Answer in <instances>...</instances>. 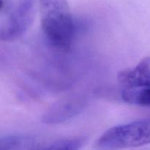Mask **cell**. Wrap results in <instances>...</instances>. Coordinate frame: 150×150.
I'll return each mask as SVG.
<instances>
[{
	"label": "cell",
	"instance_id": "cell-1",
	"mask_svg": "<svg viewBox=\"0 0 150 150\" xmlns=\"http://www.w3.org/2000/svg\"><path fill=\"white\" fill-rule=\"evenodd\" d=\"M42 32L51 45L68 50L74 37V23L67 0H39Z\"/></svg>",
	"mask_w": 150,
	"mask_h": 150
},
{
	"label": "cell",
	"instance_id": "cell-2",
	"mask_svg": "<svg viewBox=\"0 0 150 150\" xmlns=\"http://www.w3.org/2000/svg\"><path fill=\"white\" fill-rule=\"evenodd\" d=\"M150 144V117L111 127L96 142L103 149L135 148Z\"/></svg>",
	"mask_w": 150,
	"mask_h": 150
},
{
	"label": "cell",
	"instance_id": "cell-3",
	"mask_svg": "<svg viewBox=\"0 0 150 150\" xmlns=\"http://www.w3.org/2000/svg\"><path fill=\"white\" fill-rule=\"evenodd\" d=\"M36 0H18L10 3L8 10L1 15L0 38L11 42L23 36L32 26L35 16Z\"/></svg>",
	"mask_w": 150,
	"mask_h": 150
},
{
	"label": "cell",
	"instance_id": "cell-4",
	"mask_svg": "<svg viewBox=\"0 0 150 150\" xmlns=\"http://www.w3.org/2000/svg\"><path fill=\"white\" fill-rule=\"evenodd\" d=\"M84 100L81 98H67L56 103L45 111L42 120L46 124L65 122L77 116L84 108Z\"/></svg>",
	"mask_w": 150,
	"mask_h": 150
},
{
	"label": "cell",
	"instance_id": "cell-5",
	"mask_svg": "<svg viewBox=\"0 0 150 150\" xmlns=\"http://www.w3.org/2000/svg\"><path fill=\"white\" fill-rule=\"evenodd\" d=\"M117 79L125 88L150 86V57L145 58L133 67L122 70Z\"/></svg>",
	"mask_w": 150,
	"mask_h": 150
},
{
	"label": "cell",
	"instance_id": "cell-6",
	"mask_svg": "<svg viewBox=\"0 0 150 150\" xmlns=\"http://www.w3.org/2000/svg\"><path fill=\"white\" fill-rule=\"evenodd\" d=\"M51 141L31 135L1 136L0 150H48Z\"/></svg>",
	"mask_w": 150,
	"mask_h": 150
},
{
	"label": "cell",
	"instance_id": "cell-7",
	"mask_svg": "<svg viewBox=\"0 0 150 150\" xmlns=\"http://www.w3.org/2000/svg\"><path fill=\"white\" fill-rule=\"evenodd\" d=\"M122 99L128 104L150 108V86L126 88L122 93Z\"/></svg>",
	"mask_w": 150,
	"mask_h": 150
}]
</instances>
